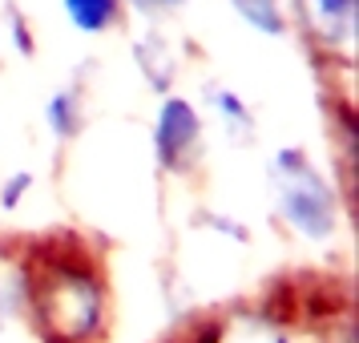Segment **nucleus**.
<instances>
[{
    "label": "nucleus",
    "mask_w": 359,
    "mask_h": 343,
    "mask_svg": "<svg viewBox=\"0 0 359 343\" xmlns=\"http://www.w3.org/2000/svg\"><path fill=\"white\" fill-rule=\"evenodd\" d=\"M109 0H69V13L77 17L81 29H101L105 20H109Z\"/></svg>",
    "instance_id": "1"
}]
</instances>
